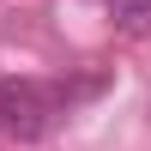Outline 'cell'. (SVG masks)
Instances as JSON below:
<instances>
[{"instance_id": "cell-1", "label": "cell", "mask_w": 151, "mask_h": 151, "mask_svg": "<svg viewBox=\"0 0 151 151\" xmlns=\"http://www.w3.org/2000/svg\"><path fill=\"white\" fill-rule=\"evenodd\" d=\"M109 6V24L127 36H151V0H103Z\"/></svg>"}]
</instances>
